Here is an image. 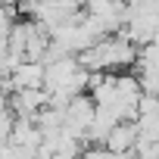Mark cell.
<instances>
[{
	"label": "cell",
	"instance_id": "cell-5",
	"mask_svg": "<svg viewBox=\"0 0 159 159\" xmlns=\"http://www.w3.org/2000/svg\"><path fill=\"white\" fill-rule=\"evenodd\" d=\"M13 122H16V116H13L10 109H3V112H0V143H7V140H10Z\"/></svg>",
	"mask_w": 159,
	"mask_h": 159
},
{
	"label": "cell",
	"instance_id": "cell-2",
	"mask_svg": "<svg viewBox=\"0 0 159 159\" xmlns=\"http://www.w3.org/2000/svg\"><path fill=\"white\" fill-rule=\"evenodd\" d=\"M10 94L13 91H22V88H44V62H31V59H22L10 75Z\"/></svg>",
	"mask_w": 159,
	"mask_h": 159
},
{
	"label": "cell",
	"instance_id": "cell-3",
	"mask_svg": "<svg viewBox=\"0 0 159 159\" xmlns=\"http://www.w3.org/2000/svg\"><path fill=\"white\" fill-rule=\"evenodd\" d=\"M134 143H137V125H134V122H119V125L106 134V140H103L100 147H106L109 153L125 156V153L134 150Z\"/></svg>",
	"mask_w": 159,
	"mask_h": 159
},
{
	"label": "cell",
	"instance_id": "cell-4",
	"mask_svg": "<svg viewBox=\"0 0 159 159\" xmlns=\"http://www.w3.org/2000/svg\"><path fill=\"white\" fill-rule=\"evenodd\" d=\"M7 143L22 147V150H38V147H41V131H38L34 119H19V116H16V122H13V131H10V140H7Z\"/></svg>",
	"mask_w": 159,
	"mask_h": 159
},
{
	"label": "cell",
	"instance_id": "cell-1",
	"mask_svg": "<svg viewBox=\"0 0 159 159\" xmlns=\"http://www.w3.org/2000/svg\"><path fill=\"white\" fill-rule=\"evenodd\" d=\"M47 106V91L44 88H22L10 94V112L19 119H34Z\"/></svg>",
	"mask_w": 159,
	"mask_h": 159
},
{
	"label": "cell",
	"instance_id": "cell-7",
	"mask_svg": "<svg viewBox=\"0 0 159 159\" xmlns=\"http://www.w3.org/2000/svg\"><path fill=\"white\" fill-rule=\"evenodd\" d=\"M69 3H72V7H78V10H81V7L88 3V0H69Z\"/></svg>",
	"mask_w": 159,
	"mask_h": 159
},
{
	"label": "cell",
	"instance_id": "cell-6",
	"mask_svg": "<svg viewBox=\"0 0 159 159\" xmlns=\"http://www.w3.org/2000/svg\"><path fill=\"white\" fill-rule=\"evenodd\" d=\"M81 159H125V156H119V153H109L106 147H94V150L81 153Z\"/></svg>",
	"mask_w": 159,
	"mask_h": 159
}]
</instances>
